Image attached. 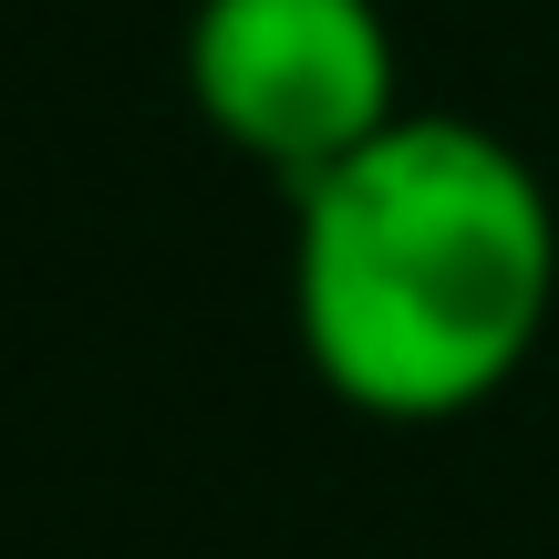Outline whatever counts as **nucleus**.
Here are the masks:
<instances>
[{
  "mask_svg": "<svg viewBox=\"0 0 559 559\" xmlns=\"http://www.w3.org/2000/svg\"><path fill=\"white\" fill-rule=\"evenodd\" d=\"M187 104L218 145H239L300 198L404 115L394 21L383 0H198Z\"/></svg>",
  "mask_w": 559,
  "mask_h": 559,
  "instance_id": "2",
  "label": "nucleus"
},
{
  "mask_svg": "<svg viewBox=\"0 0 559 559\" xmlns=\"http://www.w3.org/2000/svg\"><path fill=\"white\" fill-rule=\"evenodd\" d=\"M559 311V207L477 115L404 104L290 198V332L321 394L445 425L519 383Z\"/></svg>",
  "mask_w": 559,
  "mask_h": 559,
  "instance_id": "1",
  "label": "nucleus"
}]
</instances>
